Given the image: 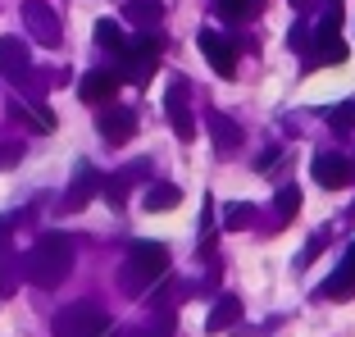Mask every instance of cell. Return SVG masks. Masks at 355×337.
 Masks as SVG:
<instances>
[{
	"label": "cell",
	"mask_w": 355,
	"mask_h": 337,
	"mask_svg": "<svg viewBox=\"0 0 355 337\" xmlns=\"http://www.w3.org/2000/svg\"><path fill=\"white\" fill-rule=\"evenodd\" d=\"M260 5L264 0H214V14H219L223 23H246Z\"/></svg>",
	"instance_id": "18"
},
{
	"label": "cell",
	"mask_w": 355,
	"mask_h": 337,
	"mask_svg": "<svg viewBox=\"0 0 355 337\" xmlns=\"http://www.w3.org/2000/svg\"><path fill=\"white\" fill-rule=\"evenodd\" d=\"M310 173H314V182H319V187H328V191L351 187V178H355V159L333 155V150H319V155H314V164H310Z\"/></svg>",
	"instance_id": "8"
},
{
	"label": "cell",
	"mask_w": 355,
	"mask_h": 337,
	"mask_svg": "<svg viewBox=\"0 0 355 337\" xmlns=\"http://www.w3.org/2000/svg\"><path fill=\"white\" fill-rule=\"evenodd\" d=\"M187 96H191L187 78H173V83H168V96H164V114H168V123H173L178 141H191V137H196V119H191V105H187Z\"/></svg>",
	"instance_id": "6"
},
{
	"label": "cell",
	"mask_w": 355,
	"mask_h": 337,
	"mask_svg": "<svg viewBox=\"0 0 355 337\" xmlns=\"http://www.w3.org/2000/svg\"><path fill=\"white\" fill-rule=\"evenodd\" d=\"M296 210H301V191H296V187H278V196H273V214L287 223V219H296Z\"/></svg>",
	"instance_id": "21"
},
{
	"label": "cell",
	"mask_w": 355,
	"mask_h": 337,
	"mask_svg": "<svg viewBox=\"0 0 355 337\" xmlns=\"http://www.w3.org/2000/svg\"><path fill=\"white\" fill-rule=\"evenodd\" d=\"M96 46H101L105 55H114V60H119V55L128 51V37H123V28H119L114 19H101V23H96Z\"/></svg>",
	"instance_id": "17"
},
{
	"label": "cell",
	"mask_w": 355,
	"mask_h": 337,
	"mask_svg": "<svg viewBox=\"0 0 355 337\" xmlns=\"http://www.w3.org/2000/svg\"><path fill=\"white\" fill-rule=\"evenodd\" d=\"M255 223V205H246V200H237V205H228V214H223V228H251Z\"/></svg>",
	"instance_id": "23"
},
{
	"label": "cell",
	"mask_w": 355,
	"mask_h": 337,
	"mask_svg": "<svg viewBox=\"0 0 355 337\" xmlns=\"http://www.w3.org/2000/svg\"><path fill=\"white\" fill-rule=\"evenodd\" d=\"M337 64H346L342 32L319 28V32H314V42H310V51H305V74H314V69H337Z\"/></svg>",
	"instance_id": "7"
},
{
	"label": "cell",
	"mask_w": 355,
	"mask_h": 337,
	"mask_svg": "<svg viewBox=\"0 0 355 337\" xmlns=\"http://www.w3.org/2000/svg\"><path fill=\"white\" fill-rule=\"evenodd\" d=\"M55 337H105L110 333V315H105L96 301H78V306H64L51 324Z\"/></svg>",
	"instance_id": "4"
},
{
	"label": "cell",
	"mask_w": 355,
	"mask_h": 337,
	"mask_svg": "<svg viewBox=\"0 0 355 337\" xmlns=\"http://www.w3.org/2000/svg\"><path fill=\"white\" fill-rule=\"evenodd\" d=\"M178 200H182V191H178L173 182H155V187L146 191V210L150 214H164V210H173Z\"/></svg>",
	"instance_id": "20"
},
{
	"label": "cell",
	"mask_w": 355,
	"mask_h": 337,
	"mask_svg": "<svg viewBox=\"0 0 355 337\" xmlns=\"http://www.w3.org/2000/svg\"><path fill=\"white\" fill-rule=\"evenodd\" d=\"M237 319H241V301H237V296H219L214 310H209V319H205V328H209V333H223V328H232Z\"/></svg>",
	"instance_id": "16"
},
{
	"label": "cell",
	"mask_w": 355,
	"mask_h": 337,
	"mask_svg": "<svg viewBox=\"0 0 355 337\" xmlns=\"http://www.w3.org/2000/svg\"><path fill=\"white\" fill-rule=\"evenodd\" d=\"M328 128L333 132H355V101H342V105L328 110Z\"/></svg>",
	"instance_id": "22"
},
{
	"label": "cell",
	"mask_w": 355,
	"mask_h": 337,
	"mask_svg": "<svg viewBox=\"0 0 355 337\" xmlns=\"http://www.w3.org/2000/svg\"><path fill=\"white\" fill-rule=\"evenodd\" d=\"M69 269H73V242H69L64 232H46L42 242L28 251V278H32V287H42V292L60 287L64 278H69Z\"/></svg>",
	"instance_id": "1"
},
{
	"label": "cell",
	"mask_w": 355,
	"mask_h": 337,
	"mask_svg": "<svg viewBox=\"0 0 355 337\" xmlns=\"http://www.w3.org/2000/svg\"><path fill=\"white\" fill-rule=\"evenodd\" d=\"M119 83H123V78H119V69H92V74L78 83V96H83L87 105H101L105 110V105H114Z\"/></svg>",
	"instance_id": "11"
},
{
	"label": "cell",
	"mask_w": 355,
	"mask_h": 337,
	"mask_svg": "<svg viewBox=\"0 0 355 337\" xmlns=\"http://www.w3.org/2000/svg\"><path fill=\"white\" fill-rule=\"evenodd\" d=\"M23 28L32 32V42H37V46H60L64 42L60 14H55L46 0H23Z\"/></svg>",
	"instance_id": "5"
},
{
	"label": "cell",
	"mask_w": 355,
	"mask_h": 337,
	"mask_svg": "<svg viewBox=\"0 0 355 337\" xmlns=\"http://www.w3.org/2000/svg\"><path fill=\"white\" fill-rule=\"evenodd\" d=\"M101 187H105V178H101V173H96L92 164H78V178L69 182V191H64V200H60V210H64V214L87 210V200H92Z\"/></svg>",
	"instance_id": "12"
},
{
	"label": "cell",
	"mask_w": 355,
	"mask_h": 337,
	"mask_svg": "<svg viewBox=\"0 0 355 337\" xmlns=\"http://www.w3.org/2000/svg\"><path fill=\"white\" fill-rule=\"evenodd\" d=\"M324 242H328V232H314V237H310V246L301 251V264H310L314 255H319V246H324Z\"/></svg>",
	"instance_id": "26"
},
{
	"label": "cell",
	"mask_w": 355,
	"mask_h": 337,
	"mask_svg": "<svg viewBox=\"0 0 355 337\" xmlns=\"http://www.w3.org/2000/svg\"><path fill=\"white\" fill-rule=\"evenodd\" d=\"M164 274H168V246L137 242L132 251H128L123 269H119V287H123L128 296H141V292H150Z\"/></svg>",
	"instance_id": "2"
},
{
	"label": "cell",
	"mask_w": 355,
	"mask_h": 337,
	"mask_svg": "<svg viewBox=\"0 0 355 337\" xmlns=\"http://www.w3.org/2000/svg\"><path fill=\"white\" fill-rule=\"evenodd\" d=\"M10 114H14V119H23V123H32L37 132H55V114H51L46 105H19V101H14Z\"/></svg>",
	"instance_id": "19"
},
{
	"label": "cell",
	"mask_w": 355,
	"mask_h": 337,
	"mask_svg": "<svg viewBox=\"0 0 355 337\" xmlns=\"http://www.w3.org/2000/svg\"><path fill=\"white\" fill-rule=\"evenodd\" d=\"M19 159H23V141H0V173L14 168Z\"/></svg>",
	"instance_id": "25"
},
{
	"label": "cell",
	"mask_w": 355,
	"mask_h": 337,
	"mask_svg": "<svg viewBox=\"0 0 355 337\" xmlns=\"http://www.w3.org/2000/svg\"><path fill=\"white\" fill-rule=\"evenodd\" d=\"M324 296L328 301H351L355 296V242H351V251L342 255V264L333 269V278L324 283Z\"/></svg>",
	"instance_id": "14"
},
{
	"label": "cell",
	"mask_w": 355,
	"mask_h": 337,
	"mask_svg": "<svg viewBox=\"0 0 355 337\" xmlns=\"http://www.w3.org/2000/svg\"><path fill=\"white\" fill-rule=\"evenodd\" d=\"M128 19L141 23V28H150V23L159 19V0H132V5H128Z\"/></svg>",
	"instance_id": "24"
},
{
	"label": "cell",
	"mask_w": 355,
	"mask_h": 337,
	"mask_svg": "<svg viewBox=\"0 0 355 337\" xmlns=\"http://www.w3.org/2000/svg\"><path fill=\"white\" fill-rule=\"evenodd\" d=\"M159 51H164V42H159V32H141L137 42H128V51L119 55V78L132 87H146L150 78H155L159 69Z\"/></svg>",
	"instance_id": "3"
},
{
	"label": "cell",
	"mask_w": 355,
	"mask_h": 337,
	"mask_svg": "<svg viewBox=\"0 0 355 337\" xmlns=\"http://www.w3.org/2000/svg\"><path fill=\"white\" fill-rule=\"evenodd\" d=\"M351 214H355V205H351Z\"/></svg>",
	"instance_id": "27"
},
{
	"label": "cell",
	"mask_w": 355,
	"mask_h": 337,
	"mask_svg": "<svg viewBox=\"0 0 355 337\" xmlns=\"http://www.w3.org/2000/svg\"><path fill=\"white\" fill-rule=\"evenodd\" d=\"M196 42H200V55H205V64H209V69H214L219 78H232V74H237V51H232L228 37H219L214 28H200Z\"/></svg>",
	"instance_id": "9"
},
{
	"label": "cell",
	"mask_w": 355,
	"mask_h": 337,
	"mask_svg": "<svg viewBox=\"0 0 355 337\" xmlns=\"http://www.w3.org/2000/svg\"><path fill=\"white\" fill-rule=\"evenodd\" d=\"M96 132H101L105 146H123V141L137 132V114L128 105H105L101 119H96Z\"/></svg>",
	"instance_id": "10"
},
{
	"label": "cell",
	"mask_w": 355,
	"mask_h": 337,
	"mask_svg": "<svg viewBox=\"0 0 355 337\" xmlns=\"http://www.w3.org/2000/svg\"><path fill=\"white\" fill-rule=\"evenodd\" d=\"M209 137H214V146L223 150V155H232V150H241V128L232 123L228 114H214V110H209Z\"/></svg>",
	"instance_id": "15"
},
{
	"label": "cell",
	"mask_w": 355,
	"mask_h": 337,
	"mask_svg": "<svg viewBox=\"0 0 355 337\" xmlns=\"http://www.w3.org/2000/svg\"><path fill=\"white\" fill-rule=\"evenodd\" d=\"M28 74H32V55H28V46L19 42V37H0V78H10V83H28Z\"/></svg>",
	"instance_id": "13"
}]
</instances>
